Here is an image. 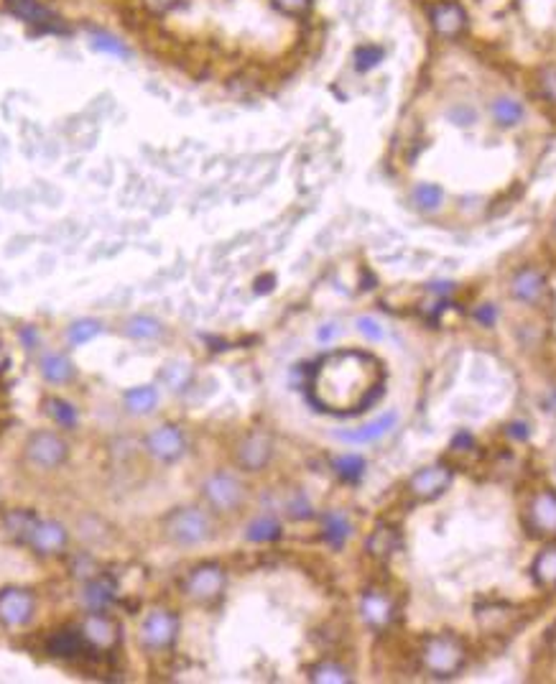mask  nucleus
<instances>
[{
    "instance_id": "obj_1",
    "label": "nucleus",
    "mask_w": 556,
    "mask_h": 684,
    "mask_svg": "<svg viewBox=\"0 0 556 684\" xmlns=\"http://www.w3.org/2000/svg\"><path fill=\"white\" fill-rule=\"evenodd\" d=\"M383 391L381 363L368 353L344 350L327 356L312 375V401L322 412H365Z\"/></svg>"
},
{
    "instance_id": "obj_2",
    "label": "nucleus",
    "mask_w": 556,
    "mask_h": 684,
    "mask_svg": "<svg viewBox=\"0 0 556 684\" xmlns=\"http://www.w3.org/2000/svg\"><path fill=\"white\" fill-rule=\"evenodd\" d=\"M421 661L424 670L434 677H457L459 671L465 670L467 661V649L459 636L455 633H442V636H431L421 649Z\"/></svg>"
},
{
    "instance_id": "obj_3",
    "label": "nucleus",
    "mask_w": 556,
    "mask_h": 684,
    "mask_svg": "<svg viewBox=\"0 0 556 684\" xmlns=\"http://www.w3.org/2000/svg\"><path fill=\"white\" fill-rule=\"evenodd\" d=\"M169 534H172L174 542L179 544H200L210 537V521L197 508H184L172 518Z\"/></svg>"
},
{
    "instance_id": "obj_4",
    "label": "nucleus",
    "mask_w": 556,
    "mask_h": 684,
    "mask_svg": "<svg viewBox=\"0 0 556 684\" xmlns=\"http://www.w3.org/2000/svg\"><path fill=\"white\" fill-rule=\"evenodd\" d=\"M528 524L536 537H556V493L554 490H539L531 508H528Z\"/></svg>"
},
{
    "instance_id": "obj_5",
    "label": "nucleus",
    "mask_w": 556,
    "mask_h": 684,
    "mask_svg": "<svg viewBox=\"0 0 556 684\" xmlns=\"http://www.w3.org/2000/svg\"><path fill=\"white\" fill-rule=\"evenodd\" d=\"M452 483V470L447 465H429L416 472L414 478L409 480V488L416 499L431 500L437 496H442L444 490Z\"/></svg>"
},
{
    "instance_id": "obj_6",
    "label": "nucleus",
    "mask_w": 556,
    "mask_h": 684,
    "mask_svg": "<svg viewBox=\"0 0 556 684\" xmlns=\"http://www.w3.org/2000/svg\"><path fill=\"white\" fill-rule=\"evenodd\" d=\"M511 294H514V299L523 301V304H542L543 297L549 294L546 276L533 266L518 269L511 279Z\"/></svg>"
},
{
    "instance_id": "obj_7",
    "label": "nucleus",
    "mask_w": 556,
    "mask_h": 684,
    "mask_svg": "<svg viewBox=\"0 0 556 684\" xmlns=\"http://www.w3.org/2000/svg\"><path fill=\"white\" fill-rule=\"evenodd\" d=\"M431 26L442 36V39H457L465 26H467V15L465 8L457 0H439L431 8Z\"/></svg>"
},
{
    "instance_id": "obj_8",
    "label": "nucleus",
    "mask_w": 556,
    "mask_h": 684,
    "mask_svg": "<svg viewBox=\"0 0 556 684\" xmlns=\"http://www.w3.org/2000/svg\"><path fill=\"white\" fill-rule=\"evenodd\" d=\"M204 496L210 499L214 508L220 511H232L243 500V485L230 475H214L204 485Z\"/></svg>"
},
{
    "instance_id": "obj_9",
    "label": "nucleus",
    "mask_w": 556,
    "mask_h": 684,
    "mask_svg": "<svg viewBox=\"0 0 556 684\" xmlns=\"http://www.w3.org/2000/svg\"><path fill=\"white\" fill-rule=\"evenodd\" d=\"M33 613V598L24 590H8L0 595V621L8 626L26 623Z\"/></svg>"
},
{
    "instance_id": "obj_10",
    "label": "nucleus",
    "mask_w": 556,
    "mask_h": 684,
    "mask_svg": "<svg viewBox=\"0 0 556 684\" xmlns=\"http://www.w3.org/2000/svg\"><path fill=\"white\" fill-rule=\"evenodd\" d=\"M64 455H67V447L54 434L42 432L29 442V457L42 468H57L59 462L64 460Z\"/></svg>"
},
{
    "instance_id": "obj_11",
    "label": "nucleus",
    "mask_w": 556,
    "mask_h": 684,
    "mask_svg": "<svg viewBox=\"0 0 556 684\" xmlns=\"http://www.w3.org/2000/svg\"><path fill=\"white\" fill-rule=\"evenodd\" d=\"M396 424H399V413L388 412V413H383V416H378V419L371 422V424L355 429V432H340L337 437H340L343 442H350V444H371V442H378V440H383L385 434L396 427Z\"/></svg>"
},
{
    "instance_id": "obj_12",
    "label": "nucleus",
    "mask_w": 556,
    "mask_h": 684,
    "mask_svg": "<svg viewBox=\"0 0 556 684\" xmlns=\"http://www.w3.org/2000/svg\"><path fill=\"white\" fill-rule=\"evenodd\" d=\"M222 584H225L222 570H217V567H200L189 577L186 593L197 600H212L222 593Z\"/></svg>"
},
{
    "instance_id": "obj_13",
    "label": "nucleus",
    "mask_w": 556,
    "mask_h": 684,
    "mask_svg": "<svg viewBox=\"0 0 556 684\" xmlns=\"http://www.w3.org/2000/svg\"><path fill=\"white\" fill-rule=\"evenodd\" d=\"M490 115L500 128H515L526 120V105L514 95H498L490 102Z\"/></svg>"
},
{
    "instance_id": "obj_14",
    "label": "nucleus",
    "mask_w": 556,
    "mask_h": 684,
    "mask_svg": "<svg viewBox=\"0 0 556 684\" xmlns=\"http://www.w3.org/2000/svg\"><path fill=\"white\" fill-rule=\"evenodd\" d=\"M176 618L172 613H154L146 623H143V641L148 643V646H169L174 641V636H176Z\"/></svg>"
},
{
    "instance_id": "obj_15",
    "label": "nucleus",
    "mask_w": 556,
    "mask_h": 684,
    "mask_svg": "<svg viewBox=\"0 0 556 684\" xmlns=\"http://www.w3.org/2000/svg\"><path fill=\"white\" fill-rule=\"evenodd\" d=\"M148 450L161 460H176L184 452V440L174 427H161L148 437Z\"/></svg>"
},
{
    "instance_id": "obj_16",
    "label": "nucleus",
    "mask_w": 556,
    "mask_h": 684,
    "mask_svg": "<svg viewBox=\"0 0 556 684\" xmlns=\"http://www.w3.org/2000/svg\"><path fill=\"white\" fill-rule=\"evenodd\" d=\"M240 465L248 468V470H260L266 462H269V457H271V442L263 437V434H253V437H248L243 444H240Z\"/></svg>"
},
{
    "instance_id": "obj_17",
    "label": "nucleus",
    "mask_w": 556,
    "mask_h": 684,
    "mask_svg": "<svg viewBox=\"0 0 556 684\" xmlns=\"http://www.w3.org/2000/svg\"><path fill=\"white\" fill-rule=\"evenodd\" d=\"M531 575H533V580H536L539 587L556 590V544L546 546V549H542L536 555L533 565H531Z\"/></svg>"
},
{
    "instance_id": "obj_18",
    "label": "nucleus",
    "mask_w": 556,
    "mask_h": 684,
    "mask_svg": "<svg viewBox=\"0 0 556 684\" xmlns=\"http://www.w3.org/2000/svg\"><path fill=\"white\" fill-rule=\"evenodd\" d=\"M363 618L372 628L388 626V621L393 618V603L381 593H368L363 600Z\"/></svg>"
},
{
    "instance_id": "obj_19",
    "label": "nucleus",
    "mask_w": 556,
    "mask_h": 684,
    "mask_svg": "<svg viewBox=\"0 0 556 684\" xmlns=\"http://www.w3.org/2000/svg\"><path fill=\"white\" fill-rule=\"evenodd\" d=\"M411 200L414 204L421 210V213H437L439 207H442L444 202V192L439 185H416L414 192H411Z\"/></svg>"
},
{
    "instance_id": "obj_20",
    "label": "nucleus",
    "mask_w": 556,
    "mask_h": 684,
    "mask_svg": "<svg viewBox=\"0 0 556 684\" xmlns=\"http://www.w3.org/2000/svg\"><path fill=\"white\" fill-rule=\"evenodd\" d=\"M126 401H128V409L136 413H148L156 409L158 404V394L156 388H151V385H143V388H133L126 394Z\"/></svg>"
},
{
    "instance_id": "obj_21",
    "label": "nucleus",
    "mask_w": 556,
    "mask_h": 684,
    "mask_svg": "<svg viewBox=\"0 0 556 684\" xmlns=\"http://www.w3.org/2000/svg\"><path fill=\"white\" fill-rule=\"evenodd\" d=\"M33 542L43 552H54L64 544V531L57 524H39L36 531H33Z\"/></svg>"
},
{
    "instance_id": "obj_22",
    "label": "nucleus",
    "mask_w": 556,
    "mask_h": 684,
    "mask_svg": "<svg viewBox=\"0 0 556 684\" xmlns=\"http://www.w3.org/2000/svg\"><path fill=\"white\" fill-rule=\"evenodd\" d=\"M42 373L52 384H64L71 378V363L64 356H49L43 357Z\"/></svg>"
},
{
    "instance_id": "obj_23",
    "label": "nucleus",
    "mask_w": 556,
    "mask_h": 684,
    "mask_svg": "<svg viewBox=\"0 0 556 684\" xmlns=\"http://www.w3.org/2000/svg\"><path fill=\"white\" fill-rule=\"evenodd\" d=\"M325 531H327V539L335 546H343L347 534H350V524L344 518L343 513H329L327 521H325Z\"/></svg>"
},
{
    "instance_id": "obj_24",
    "label": "nucleus",
    "mask_w": 556,
    "mask_h": 684,
    "mask_svg": "<svg viewBox=\"0 0 556 684\" xmlns=\"http://www.w3.org/2000/svg\"><path fill=\"white\" fill-rule=\"evenodd\" d=\"M312 682H325V684H343L350 682V677H347V671L340 667V664H319V667H314L312 670Z\"/></svg>"
},
{
    "instance_id": "obj_25",
    "label": "nucleus",
    "mask_w": 556,
    "mask_h": 684,
    "mask_svg": "<svg viewBox=\"0 0 556 684\" xmlns=\"http://www.w3.org/2000/svg\"><path fill=\"white\" fill-rule=\"evenodd\" d=\"M536 85H539V92H542L543 100H549L551 105H556V64H546L536 74Z\"/></svg>"
},
{
    "instance_id": "obj_26",
    "label": "nucleus",
    "mask_w": 556,
    "mask_h": 684,
    "mask_svg": "<svg viewBox=\"0 0 556 684\" xmlns=\"http://www.w3.org/2000/svg\"><path fill=\"white\" fill-rule=\"evenodd\" d=\"M278 537V524L273 518H258L248 527V539L250 542H271Z\"/></svg>"
},
{
    "instance_id": "obj_27",
    "label": "nucleus",
    "mask_w": 556,
    "mask_h": 684,
    "mask_svg": "<svg viewBox=\"0 0 556 684\" xmlns=\"http://www.w3.org/2000/svg\"><path fill=\"white\" fill-rule=\"evenodd\" d=\"M128 335L133 337H141V340H151V337H158L161 335V325L151 317H136L128 322Z\"/></svg>"
},
{
    "instance_id": "obj_28",
    "label": "nucleus",
    "mask_w": 556,
    "mask_h": 684,
    "mask_svg": "<svg viewBox=\"0 0 556 684\" xmlns=\"http://www.w3.org/2000/svg\"><path fill=\"white\" fill-rule=\"evenodd\" d=\"M335 470L340 472L347 480H357L365 470V460L360 455H344L335 460Z\"/></svg>"
},
{
    "instance_id": "obj_29",
    "label": "nucleus",
    "mask_w": 556,
    "mask_h": 684,
    "mask_svg": "<svg viewBox=\"0 0 556 684\" xmlns=\"http://www.w3.org/2000/svg\"><path fill=\"white\" fill-rule=\"evenodd\" d=\"M396 546V534L393 528H378L371 537V552L378 556H388Z\"/></svg>"
},
{
    "instance_id": "obj_30",
    "label": "nucleus",
    "mask_w": 556,
    "mask_h": 684,
    "mask_svg": "<svg viewBox=\"0 0 556 684\" xmlns=\"http://www.w3.org/2000/svg\"><path fill=\"white\" fill-rule=\"evenodd\" d=\"M11 5L15 8V14L24 15L26 21H33V24H42V21H49V14L43 11L42 5L36 0H11Z\"/></svg>"
},
{
    "instance_id": "obj_31",
    "label": "nucleus",
    "mask_w": 556,
    "mask_h": 684,
    "mask_svg": "<svg viewBox=\"0 0 556 684\" xmlns=\"http://www.w3.org/2000/svg\"><path fill=\"white\" fill-rule=\"evenodd\" d=\"M100 325L98 322H92V319H85V322H77L74 328L70 329V340L74 345H82V342L92 340L95 335H100Z\"/></svg>"
},
{
    "instance_id": "obj_32",
    "label": "nucleus",
    "mask_w": 556,
    "mask_h": 684,
    "mask_svg": "<svg viewBox=\"0 0 556 684\" xmlns=\"http://www.w3.org/2000/svg\"><path fill=\"white\" fill-rule=\"evenodd\" d=\"M49 649H52V654L57 656H71L77 654V649H80V639L74 633H59L57 639L49 643Z\"/></svg>"
},
{
    "instance_id": "obj_33",
    "label": "nucleus",
    "mask_w": 556,
    "mask_h": 684,
    "mask_svg": "<svg viewBox=\"0 0 556 684\" xmlns=\"http://www.w3.org/2000/svg\"><path fill=\"white\" fill-rule=\"evenodd\" d=\"M46 406H49V412H52V416L57 419L59 424H64V427H71V424H74V409H71L70 404H64V401H59V399H52V401H46Z\"/></svg>"
},
{
    "instance_id": "obj_34",
    "label": "nucleus",
    "mask_w": 556,
    "mask_h": 684,
    "mask_svg": "<svg viewBox=\"0 0 556 684\" xmlns=\"http://www.w3.org/2000/svg\"><path fill=\"white\" fill-rule=\"evenodd\" d=\"M355 328L360 329V335H365L368 340H372V342L383 340V328H381V322H378V319H372V317H357Z\"/></svg>"
},
{
    "instance_id": "obj_35",
    "label": "nucleus",
    "mask_w": 556,
    "mask_h": 684,
    "mask_svg": "<svg viewBox=\"0 0 556 684\" xmlns=\"http://www.w3.org/2000/svg\"><path fill=\"white\" fill-rule=\"evenodd\" d=\"M449 120H455L457 126H472L475 120H477V113L472 110L470 105H465V102H457L455 108H449Z\"/></svg>"
},
{
    "instance_id": "obj_36",
    "label": "nucleus",
    "mask_w": 556,
    "mask_h": 684,
    "mask_svg": "<svg viewBox=\"0 0 556 684\" xmlns=\"http://www.w3.org/2000/svg\"><path fill=\"white\" fill-rule=\"evenodd\" d=\"M271 3L281 14L288 15H304L309 11V5H312V0H271Z\"/></svg>"
},
{
    "instance_id": "obj_37",
    "label": "nucleus",
    "mask_w": 556,
    "mask_h": 684,
    "mask_svg": "<svg viewBox=\"0 0 556 684\" xmlns=\"http://www.w3.org/2000/svg\"><path fill=\"white\" fill-rule=\"evenodd\" d=\"M138 3H141L143 11L151 15L169 14V11H174L179 5V0H138Z\"/></svg>"
},
{
    "instance_id": "obj_38",
    "label": "nucleus",
    "mask_w": 556,
    "mask_h": 684,
    "mask_svg": "<svg viewBox=\"0 0 556 684\" xmlns=\"http://www.w3.org/2000/svg\"><path fill=\"white\" fill-rule=\"evenodd\" d=\"M472 317H475V322H480L483 328H493L495 319H498V309H495L493 304H483V307H477V309L472 312Z\"/></svg>"
},
{
    "instance_id": "obj_39",
    "label": "nucleus",
    "mask_w": 556,
    "mask_h": 684,
    "mask_svg": "<svg viewBox=\"0 0 556 684\" xmlns=\"http://www.w3.org/2000/svg\"><path fill=\"white\" fill-rule=\"evenodd\" d=\"M542 646H543V651H546V656L556 659V621L551 623V626L546 628V631H543Z\"/></svg>"
},
{
    "instance_id": "obj_40",
    "label": "nucleus",
    "mask_w": 556,
    "mask_h": 684,
    "mask_svg": "<svg viewBox=\"0 0 556 684\" xmlns=\"http://www.w3.org/2000/svg\"><path fill=\"white\" fill-rule=\"evenodd\" d=\"M452 447H455V450H462V452H465V450H472V447H475V440H472L467 432H459L455 440H452Z\"/></svg>"
},
{
    "instance_id": "obj_41",
    "label": "nucleus",
    "mask_w": 556,
    "mask_h": 684,
    "mask_svg": "<svg viewBox=\"0 0 556 684\" xmlns=\"http://www.w3.org/2000/svg\"><path fill=\"white\" fill-rule=\"evenodd\" d=\"M337 335H340V328H337L335 322H332V325H325V328L319 329V340L322 342H329L332 337H337Z\"/></svg>"
},
{
    "instance_id": "obj_42",
    "label": "nucleus",
    "mask_w": 556,
    "mask_h": 684,
    "mask_svg": "<svg viewBox=\"0 0 556 684\" xmlns=\"http://www.w3.org/2000/svg\"><path fill=\"white\" fill-rule=\"evenodd\" d=\"M508 432H511V437H515V440H526L528 437V427L526 424H521V422H518V424H511Z\"/></svg>"
},
{
    "instance_id": "obj_43",
    "label": "nucleus",
    "mask_w": 556,
    "mask_h": 684,
    "mask_svg": "<svg viewBox=\"0 0 556 684\" xmlns=\"http://www.w3.org/2000/svg\"><path fill=\"white\" fill-rule=\"evenodd\" d=\"M551 233H554V241H556V220H554V228H551Z\"/></svg>"
}]
</instances>
